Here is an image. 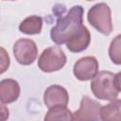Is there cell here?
<instances>
[{"mask_svg":"<svg viewBox=\"0 0 121 121\" xmlns=\"http://www.w3.org/2000/svg\"><path fill=\"white\" fill-rule=\"evenodd\" d=\"M13 55L20 64L29 65L36 60L38 48L34 41L25 38L19 39L13 45Z\"/></svg>","mask_w":121,"mask_h":121,"instance_id":"obj_5","label":"cell"},{"mask_svg":"<svg viewBox=\"0 0 121 121\" xmlns=\"http://www.w3.org/2000/svg\"><path fill=\"white\" fill-rule=\"evenodd\" d=\"M101 108L100 103L85 95L80 101L78 110L74 112V121H102Z\"/></svg>","mask_w":121,"mask_h":121,"instance_id":"obj_6","label":"cell"},{"mask_svg":"<svg viewBox=\"0 0 121 121\" xmlns=\"http://www.w3.org/2000/svg\"><path fill=\"white\" fill-rule=\"evenodd\" d=\"M83 8L81 6L72 7L66 15L59 18L55 26L50 30V38L57 44H63L75 38L84 25Z\"/></svg>","mask_w":121,"mask_h":121,"instance_id":"obj_1","label":"cell"},{"mask_svg":"<svg viewBox=\"0 0 121 121\" xmlns=\"http://www.w3.org/2000/svg\"><path fill=\"white\" fill-rule=\"evenodd\" d=\"M1 60H2V61H1V71H0V73L2 74L9 66V57L7 54L4 47H1Z\"/></svg>","mask_w":121,"mask_h":121,"instance_id":"obj_15","label":"cell"},{"mask_svg":"<svg viewBox=\"0 0 121 121\" xmlns=\"http://www.w3.org/2000/svg\"><path fill=\"white\" fill-rule=\"evenodd\" d=\"M114 76L110 71H101L93 78L91 90L95 97L112 101L118 96V91L114 84Z\"/></svg>","mask_w":121,"mask_h":121,"instance_id":"obj_2","label":"cell"},{"mask_svg":"<svg viewBox=\"0 0 121 121\" xmlns=\"http://www.w3.org/2000/svg\"><path fill=\"white\" fill-rule=\"evenodd\" d=\"M68 101L69 95L62 86L51 85L44 91L43 102L48 109L55 106H66Z\"/></svg>","mask_w":121,"mask_h":121,"instance_id":"obj_8","label":"cell"},{"mask_svg":"<svg viewBox=\"0 0 121 121\" xmlns=\"http://www.w3.org/2000/svg\"><path fill=\"white\" fill-rule=\"evenodd\" d=\"M109 56L115 64H121V34L115 36L109 47Z\"/></svg>","mask_w":121,"mask_h":121,"instance_id":"obj_14","label":"cell"},{"mask_svg":"<svg viewBox=\"0 0 121 121\" xmlns=\"http://www.w3.org/2000/svg\"><path fill=\"white\" fill-rule=\"evenodd\" d=\"M100 116L102 121H121V99H114L102 106Z\"/></svg>","mask_w":121,"mask_h":121,"instance_id":"obj_11","label":"cell"},{"mask_svg":"<svg viewBox=\"0 0 121 121\" xmlns=\"http://www.w3.org/2000/svg\"><path fill=\"white\" fill-rule=\"evenodd\" d=\"M43 27V19L40 16L32 15L26 17L19 25V30L27 35L39 34L42 31Z\"/></svg>","mask_w":121,"mask_h":121,"instance_id":"obj_12","label":"cell"},{"mask_svg":"<svg viewBox=\"0 0 121 121\" xmlns=\"http://www.w3.org/2000/svg\"><path fill=\"white\" fill-rule=\"evenodd\" d=\"M66 63V56L60 46L45 48L38 60L39 68L45 73H52L61 69Z\"/></svg>","mask_w":121,"mask_h":121,"instance_id":"obj_4","label":"cell"},{"mask_svg":"<svg viewBox=\"0 0 121 121\" xmlns=\"http://www.w3.org/2000/svg\"><path fill=\"white\" fill-rule=\"evenodd\" d=\"M90 42H91V34L88 28L85 26H83L79 33L75 38H73L72 40L66 43V47L69 51L73 53H78L85 50L89 46Z\"/></svg>","mask_w":121,"mask_h":121,"instance_id":"obj_10","label":"cell"},{"mask_svg":"<svg viewBox=\"0 0 121 121\" xmlns=\"http://www.w3.org/2000/svg\"><path fill=\"white\" fill-rule=\"evenodd\" d=\"M20 95V85L12 78H6L0 82V100L2 104L11 103Z\"/></svg>","mask_w":121,"mask_h":121,"instance_id":"obj_9","label":"cell"},{"mask_svg":"<svg viewBox=\"0 0 121 121\" xmlns=\"http://www.w3.org/2000/svg\"><path fill=\"white\" fill-rule=\"evenodd\" d=\"M87 20L91 26L104 35H110L112 31L111 9L106 3L93 6L88 11Z\"/></svg>","mask_w":121,"mask_h":121,"instance_id":"obj_3","label":"cell"},{"mask_svg":"<svg viewBox=\"0 0 121 121\" xmlns=\"http://www.w3.org/2000/svg\"><path fill=\"white\" fill-rule=\"evenodd\" d=\"M114 84L118 92H121V72H118L114 76Z\"/></svg>","mask_w":121,"mask_h":121,"instance_id":"obj_16","label":"cell"},{"mask_svg":"<svg viewBox=\"0 0 121 121\" xmlns=\"http://www.w3.org/2000/svg\"><path fill=\"white\" fill-rule=\"evenodd\" d=\"M73 73L78 80L93 79L98 74V61L93 56L83 57L74 64Z\"/></svg>","mask_w":121,"mask_h":121,"instance_id":"obj_7","label":"cell"},{"mask_svg":"<svg viewBox=\"0 0 121 121\" xmlns=\"http://www.w3.org/2000/svg\"><path fill=\"white\" fill-rule=\"evenodd\" d=\"M44 121H74V113L66 106H55L48 109Z\"/></svg>","mask_w":121,"mask_h":121,"instance_id":"obj_13","label":"cell"}]
</instances>
